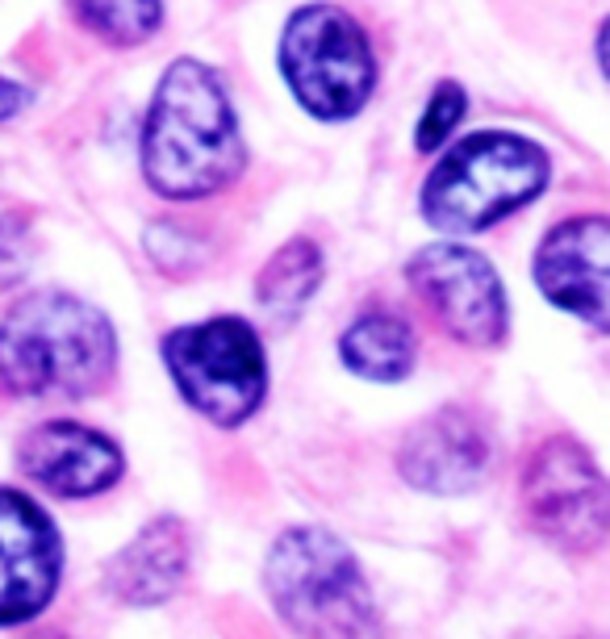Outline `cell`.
Returning a JSON list of instances; mask_svg holds the SVG:
<instances>
[{"label": "cell", "mask_w": 610, "mask_h": 639, "mask_svg": "<svg viewBox=\"0 0 610 639\" xmlns=\"http://www.w3.org/2000/svg\"><path fill=\"white\" fill-rule=\"evenodd\" d=\"M243 172V134L222 80L180 59L163 71L143 126V176L159 197L197 201Z\"/></svg>", "instance_id": "cell-1"}, {"label": "cell", "mask_w": 610, "mask_h": 639, "mask_svg": "<svg viewBox=\"0 0 610 639\" xmlns=\"http://www.w3.org/2000/svg\"><path fill=\"white\" fill-rule=\"evenodd\" d=\"M113 326L72 293H30L0 322V381L26 397H80L113 368Z\"/></svg>", "instance_id": "cell-2"}, {"label": "cell", "mask_w": 610, "mask_h": 639, "mask_svg": "<svg viewBox=\"0 0 610 639\" xmlns=\"http://www.w3.org/2000/svg\"><path fill=\"white\" fill-rule=\"evenodd\" d=\"M272 606L301 639H381L372 589L335 535L293 527L276 539L264 568Z\"/></svg>", "instance_id": "cell-3"}, {"label": "cell", "mask_w": 610, "mask_h": 639, "mask_svg": "<svg viewBox=\"0 0 610 639\" xmlns=\"http://www.w3.org/2000/svg\"><path fill=\"white\" fill-rule=\"evenodd\" d=\"M548 184V155L531 138L485 130L448 147L422 188V213L443 230H485L535 201Z\"/></svg>", "instance_id": "cell-4"}, {"label": "cell", "mask_w": 610, "mask_h": 639, "mask_svg": "<svg viewBox=\"0 0 610 639\" xmlns=\"http://www.w3.org/2000/svg\"><path fill=\"white\" fill-rule=\"evenodd\" d=\"M280 71L301 109L322 122L360 113L377 88V59L368 34L335 5H310L289 17L280 34Z\"/></svg>", "instance_id": "cell-5"}, {"label": "cell", "mask_w": 610, "mask_h": 639, "mask_svg": "<svg viewBox=\"0 0 610 639\" xmlns=\"http://www.w3.org/2000/svg\"><path fill=\"white\" fill-rule=\"evenodd\" d=\"M163 360L189 406L218 426H239L264 401L268 364L243 318H209L163 339Z\"/></svg>", "instance_id": "cell-6"}, {"label": "cell", "mask_w": 610, "mask_h": 639, "mask_svg": "<svg viewBox=\"0 0 610 639\" xmlns=\"http://www.w3.org/2000/svg\"><path fill=\"white\" fill-rule=\"evenodd\" d=\"M406 276L452 339L468 347H498L506 339V293L481 251L460 243L422 247L406 264Z\"/></svg>", "instance_id": "cell-7"}, {"label": "cell", "mask_w": 610, "mask_h": 639, "mask_svg": "<svg viewBox=\"0 0 610 639\" xmlns=\"http://www.w3.org/2000/svg\"><path fill=\"white\" fill-rule=\"evenodd\" d=\"M606 481L581 443L552 439L523 472L527 523L560 548H598L606 539Z\"/></svg>", "instance_id": "cell-8"}, {"label": "cell", "mask_w": 610, "mask_h": 639, "mask_svg": "<svg viewBox=\"0 0 610 639\" xmlns=\"http://www.w3.org/2000/svg\"><path fill=\"white\" fill-rule=\"evenodd\" d=\"M59 535L30 497L0 489V627L26 623L59 585Z\"/></svg>", "instance_id": "cell-9"}, {"label": "cell", "mask_w": 610, "mask_h": 639, "mask_svg": "<svg viewBox=\"0 0 610 639\" xmlns=\"http://www.w3.org/2000/svg\"><path fill=\"white\" fill-rule=\"evenodd\" d=\"M606 247L610 226L602 213L565 218L552 226L535 255L539 293L590 326H606Z\"/></svg>", "instance_id": "cell-10"}, {"label": "cell", "mask_w": 610, "mask_h": 639, "mask_svg": "<svg viewBox=\"0 0 610 639\" xmlns=\"http://www.w3.org/2000/svg\"><path fill=\"white\" fill-rule=\"evenodd\" d=\"M21 472L55 497H92L122 477V452L92 426L42 422L21 439Z\"/></svg>", "instance_id": "cell-11"}, {"label": "cell", "mask_w": 610, "mask_h": 639, "mask_svg": "<svg viewBox=\"0 0 610 639\" xmlns=\"http://www.w3.org/2000/svg\"><path fill=\"white\" fill-rule=\"evenodd\" d=\"M489 464V439L464 410L422 418L402 443V477L427 493H468Z\"/></svg>", "instance_id": "cell-12"}, {"label": "cell", "mask_w": 610, "mask_h": 639, "mask_svg": "<svg viewBox=\"0 0 610 639\" xmlns=\"http://www.w3.org/2000/svg\"><path fill=\"white\" fill-rule=\"evenodd\" d=\"M189 568V539L176 518H155L105 568L109 589L130 606H155L176 594Z\"/></svg>", "instance_id": "cell-13"}, {"label": "cell", "mask_w": 610, "mask_h": 639, "mask_svg": "<svg viewBox=\"0 0 610 639\" xmlns=\"http://www.w3.org/2000/svg\"><path fill=\"white\" fill-rule=\"evenodd\" d=\"M339 355L368 381H402L414 368V330L397 314H364L343 330Z\"/></svg>", "instance_id": "cell-14"}, {"label": "cell", "mask_w": 610, "mask_h": 639, "mask_svg": "<svg viewBox=\"0 0 610 639\" xmlns=\"http://www.w3.org/2000/svg\"><path fill=\"white\" fill-rule=\"evenodd\" d=\"M318 280H322V255L314 243L293 239L280 247L264 272L260 284H255V297H260V310L276 322V326H289L297 322V314L310 305V297L318 293Z\"/></svg>", "instance_id": "cell-15"}, {"label": "cell", "mask_w": 610, "mask_h": 639, "mask_svg": "<svg viewBox=\"0 0 610 639\" xmlns=\"http://www.w3.org/2000/svg\"><path fill=\"white\" fill-rule=\"evenodd\" d=\"M72 9L84 26L109 46L147 42L163 21L159 0H72Z\"/></svg>", "instance_id": "cell-16"}, {"label": "cell", "mask_w": 610, "mask_h": 639, "mask_svg": "<svg viewBox=\"0 0 610 639\" xmlns=\"http://www.w3.org/2000/svg\"><path fill=\"white\" fill-rule=\"evenodd\" d=\"M460 117H464V88L452 84V80H443L435 92H431V101L427 109H422V122H418V151H439L443 142L452 138V130L460 126Z\"/></svg>", "instance_id": "cell-17"}, {"label": "cell", "mask_w": 610, "mask_h": 639, "mask_svg": "<svg viewBox=\"0 0 610 639\" xmlns=\"http://www.w3.org/2000/svg\"><path fill=\"white\" fill-rule=\"evenodd\" d=\"M34 264V230L21 213L0 218V289H9Z\"/></svg>", "instance_id": "cell-18"}, {"label": "cell", "mask_w": 610, "mask_h": 639, "mask_svg": "<svg viewBox=\"0 0 610 639\" xmlns=\"http://www.w3.org/2000/svg\"><path fill=\"white\" fill-rule=\"evenodd\" d=\"M26 101H30V92H26V88L13 84V80H0V122L26 109Z\"/></svg>", "instance_id": "cell-19"}]
</instances>
